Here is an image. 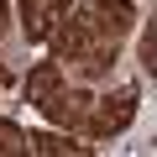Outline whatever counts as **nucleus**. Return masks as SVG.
Listing matches in <instances>:
<instances>
[{"instance_id": "39448f33", "label": "nucleus", "mask_w": 157, "mask_h": 157, "mask_svg": "<svg viewBox=\"0 0 157 157\" xmlns=\"http://www.w3.org/2000/svg\"><path fill=\"white\" fill-rule=\"evenodd\" d=\"M58 84H63V63H58V58H42V63L26 73L21 94H26V105H37V110H42V105L52 100V89H58Z\"/></svg>"}, {"instance_id": "f257e3e1", "label": "nucleus", "mask_w": 157, "mask_h": 157, "mask_svg": "<svg viewBox=\"0 0 157 157\" xmlns=\"http://www.w3.org/2000/svg\"><path fill=\"white\" fill-rule=\"evenodd\" d=\"M136 26L131 0H94L84 11H68L52 32V58L63 68H73L78 78H105L126 32Z\"/></svg>"}, {"instance_id": "6e6552de", "label": "nucleus", "mask_w": 157, "mask_h": 157, "mask_svg": "<svg viewBox=\"0 0 157 157\" xmlns=\"http://www.w3.org/2000/svg\"><path fill=\"white\" fill-rule=\"evenodd\" d=\"M141 73H152V78H157V16L141 26Z\"/></svg>"}, {"instance_id": "0eeeda50", "label": "nucleus", "mask_w": 157, "mask_h": 157, "mask_svg": "<svg viewBox=\"0 0 157 157\" xmlns=\"http://www.w3.org/2000/svg\"><path fill=\"white\" fill-rule=\"evenodd\" d=\"M26 152H32V131L0 121V157H26Z\"/></svg>"}, {"instance_id": "423d86ee", "label": "nucleus", "mask_w": 157, "mask_h": 157, "mask_svg": "<svg viewBox=\"0 0 157 157\" xmlns=\"http://www.w3.org/2000/svg\"><path fill=\"white\" fill-rule=\"evenodd\" d=\"M73 136H78V131H68V136H63V126H58V131H32V152H37V157H63V152L84 157V152L94 147L89 136H84V141H73Z\"/></svg>"}, {"instance_id": "20e7f679", "label": "nucleus", "mask_w": 157, "mask_h": 157, "mask_svg": "<svg viewBox=\"0 0 157 157\" xmlns=\"http://www.w3.org/2000/svg\"><path fill=\"white\" fill-rule=\"evenodd\" d=\"M68 6L73 0H21V32H26V42H52V32L68 16Z\"/></svg>"}, {"instance_id": "7ed1b4c3", "label": "nucleus", "mask_w": 157, "mask_h": 157, "mask_svg": "<svg viewBox=\"0 0 157 157\" xmlns=\"http://www.w3.org/2000/svg\"><path fill=\"white\" fill-rule=\"evenodd\" d=\"M89 110H94V94H89V89H78V84H68V78L52 89V100L42 105V115H47L52 126L78 131V136H84V126H89Z\"/></svg>"}, {"instance_id": "f03ea898", "label": "nucleus", "mask_w": 157, "mask_h": 157, "mask_svg": "<svg viewBox=\"0 0 157 157\" xmlns=\"http://www.w3.org/2000/svg\"><path fill=\"white\" fill-rule=\"evenodd\" d=\"M136 105H141L136 84H121V89L100 94V100H94V110H89V126H84V136H89V141H110V136H121V131L136 121Z\"/></svg>"}]
</instances>
